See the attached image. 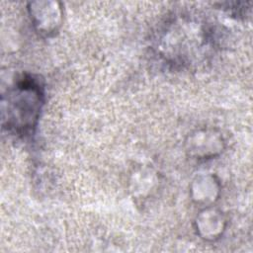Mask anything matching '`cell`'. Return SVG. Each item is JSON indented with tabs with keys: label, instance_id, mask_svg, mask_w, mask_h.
<instances>
[{
	"label": "cell",
	"instance_id": "1",
	"mask_svg": "<svg viewBox=\"0 0 253 253\" xmlns=\"http://www.w3.org/2000/svg\"><path fill=\"white\" fill-rule=\"evenodd\" d=\"M214 45L212 30L187 17H177L165 23L153 42L158 57L177 69L191 68L205 62Z\"/></svg>",
	"mask_w": 253,
	"mask_h": 253
},
{
	"label": "cell",
	"instance_id": "5",
	"mask_svg": "<svg viewBox=\"0 0 253 253\" xmlns=\"http://www.w3.org/2000/svg\"><path fill=\"white\" fill-rule=\"evenodd\" d=\"M31 17L37 31L44 36L54 34L61 25L60 8H31Z\"/></svg>",
	"mask_w": 253,
	"mask_h": 253
},
{
	"label": "cell",
	"instance_id": "6",
	"mask_svg": "<svg viewBox=\"0 0 253 253\" xmlns=\"http://www.w3.org/2000/svg\"><path fill=\"white\" fill-rule=\"evenodd\" d=\"M194 184H196V188L194 189H198V191L193 190L195 193L193 199L197 203L206 205V207H210V205L217 199L219 184L214 180L213 176H206L205 183L203 177H197L196 181H194Z\"/></svg>",
	"mask_w": 253,
	"mask_h": 253
},
{
	"label": "cell",
	"instance_id": "4",
	"mask_svg": "<svg viewBox=\"0 0 253 253\" xmlns=\"http://www.w3.org/2000/svg\"><path fill=\"white\" fill-rule=\"evenodd\" d=\"M226 220L221 211L206 207L196 219V231L199 236L208 241L218 239L225 230Z\"/></svg>",
	"mask_w": 253,
	"mask_h": 253
},
{
	"label": "cell",
	"instance_id": "3",
	"mask_svg": "<svg viewBox=\"0 0 253 253\" xmlns=\"http://www.w3.org/2000/svg\"><path fill=\"white\" fill-rule=\"evenodd\" d=\"M223 138L214 129H199L192 133L189 138L190 154L197 159H208L222 151Z\"/></svg>",
	"mask_w": 253,
	"mask_h": 253
},
{
	"label": "cell",
	"instance_id": "2",
	"mask_svg": "<svg viewBox=\"0 0 253 253\" xmlns=\"http://www.w3.org/2000/svg\"><path fill=\"white\" fill-rule=\"evenodd\" d=\"M44 87L39 77L23 75L2 95V125L18 136L31 135L44 103Z\"/></svg>",
	"mask_w": 253,
	"mask_h": 253
}]
</instances>
